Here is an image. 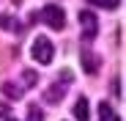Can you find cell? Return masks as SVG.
<instances>
[{
  "label": "cell",
  "instance_id": "277c9868",
  "mask_svg": "<svg viewBox=\"0 0 126 121\" xmlns=\"http://www.w3.org/2000/svg\"><path fill=\"white\" fill-rule=\"evenodd\" d=\"M79 58H82V69H85L88 74H96V69H99V63H101V58L93 55L88 47H82V50H79Z\"/></svg>",
  "mask_w": 126,
  "mask_h": 121
},
{
  "label": "cell",
  "instance_id": "8992f818",
  "mask_svg": "<svg viewBox=\"0 0 126 121\" xmlns=\"http://www.w3.org/2000/svg\"><path fill=\"white\" fill-rule=\"evenodd\" d=\"M74 116H77V121H88V118H91V113H88V99H85V96H77Z\"/></svg>",
  "mask_w": 126,
  "mask_h": 121
},
{
  "label": "cell",
  "instance_id": "52a82bcc",
  "mask_svg": "<svg viewBox=\"0 0 126 121\" xmlns=\"http://www.w3.org/2000/svg\"><path fill=\"white\" fill-rule=\"evenodd\" d=\"M63 94H66V91H63V85H49V88L44 91V99H47L49 105H58L60 99H63Z\"/></svg>",
  "mask_w": 126,
  "mask_h": 121
},
{
  "label": "cell",
  "instance_id": "5b68a950",
  "mask_svg": "<svg viewBox=\"0 0 126 121\" xmlns=\"http://www.w3.org/2000/svg\"><path fill=\"white\" fill-rule=\"evenodd\" d=\"M0 28H3V30H14V33L22 30V25H19V19L14 14H0Z\"/></svg>",
  "mask_w": 126,
  "mask_h": 121
},
{
  "label": "cell",
  "instance_id": "3957f363",
  "mask_svg": "<svg viewBox=\"0 0 126 121\" xmlns=\"http://www.w3.org/2000/svg\"><path fill=\"white\" fill-rule=\"evenodd\" d=\"M79 25H82V39L85 41H93L99 36V19L91 11H79Z\"/></svg>",
  "mask_w": 126,
  "mask_h": 121
},
{
  "label": "cell",
  "instance_id": "7c38bea8",
  "mask_svg": "<svg viewBox=\"0 0 126 121\" xmlns=\"http://www.w3.org/2000/svg\"><path fill=\"white\" fill-rule=\"evenodd\" d=\"M22 80H25V85H36V83H38V74H36V72H25Z\"/></svg>",
  "mask_w": 126,
  "mask_h": 121
},
{
  "label": "cell",
  "instance_id": "4fadbf2b",
  "mask_svg": "<svg viewBox=\"0 0 126 121\" xmlns=\"http://www.w3.org/2000/svg\"><path fill=\"white\" fill-rule=\"evenodd\" d=\"M112 88H115V96H123V85H121V80H115Z\"/></svg>",
  "mask_w": 126,
  "mask_h": 121
},
{
  "label": "cell",
  "instance_id": "6da1fadb",
  "mask_svg": "<svg viewBox=\"0 0 126 121\" xmlns=\"http://www.w3.org/2000/svg\"><path fill=\"white\" fill-rule=\"evenodd\" d=\"M30 55H33V60H38V63H49L52 55H55V47H52V41L47 36H38L33 41V47H30Z\"/></svg>",
  "mask_w": 126,
  "mask_h": 121
},
{
  "label": "cell",
  "instance_id": "ba28073f",
  "mask_svg": "<svg viewBox=\"0 0 126 121\" xmlns=\"http://www.w3.org/2000/svg\"><path fill=\"white\" fill-rule=\"evenodd\" d=\"M99 121H121V118L112 113V107H110L107 102H101V105H99Z\"/></svg>",
  "mask_w": 126,
  "mask_h": 121
},
{
  "label": "cell",
  "instance_id": "5bb4252c",
  "mask_svg": "<svg viewBox=\"0 0 126 121\" xmlns=\"http://www.w3.org/2000/svg\"><path fill=\"white\" fill-rule=\"evenodd\" d=\"M0 118H8V107L6 105H0Z\"/></svg>",
  "mask_w": 126,
  "mask_h": 121
},
{
  "label": "cell",
  "instance_id": "7a4b0ae2",
  "mask_svg": "<svg viewBox=\"0 0 126 121\" xmlns=\"http://www.w3.org/2000/svg\"><path fill=\"white\" fill-rule=\"evenodd\" d=\"M41 19H44L47 28H52V30H63L66 28V14H63L60 6H47L41 11Z\"/></svg>",
  "mask_w": 126,
  "mask_h": 121
},
{
  "label": "cell",
  "instance_id": "9c48e42d",
  "mask_svg": "<svg viewBox=\"0 0 126 121\" xmlns=\"http://www.w3.org/2000/svg\"><path fill=\"white\" fill-rule=\"evenodd\" d=\"M3 94H6L8 99H14V102H16L19 96H22V91H19V85H14V83H6V85H3Z\"/></svg>",
  "mask_w": 126,
  "mask_h": 121
},
{
  "label": "cell",
  "instance_id": "30bf717a",
  "mask_svg": "<svg viewBox=\"0 0 126 121\" xmlns=\"http://www.w3.org/2000/svg\"><path fill=\"white\" fill-rule=\"evenodd\" d=\"M28 121H44V113H41V107L30 105V107H28Z\"/></svg>",
  "mask_w": 126,
  "mask_h": 121
},
{
  "label": "cell",
  "instance_id": "9a60e30c",
  "mask_svg": "<svg viewBox=\"0 0 126 121\" xmlns=\"http://www.w3.org/2000/svg\"><path fill=\"white\" fill-rule=\"evenodd\" d=\"M8 121H16V118H8Z\"/></svg>",
  "mask_w": 126,
  "mask_h": 121
},
{
  "label": "cell",
  "instance_id": "8fae6325",
  "mask_svg": "<svg viewBox=\"0 0 126 121\" xmlns=\"http://www.w3.org/2000/svg\"><path fill=\"white\" fill-rule=\"evenodd\" d=\"M91 6H99V8H115V0H88Z\"/></svg>",
  "mask_w": 126,
  "mask_h": 121
}]
</instances>
